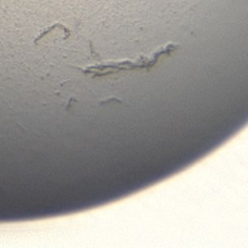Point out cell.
<instances>
[{"mask_svg": "<svg viewBox=\"0 0 248 248\" xmlns=\"http://www.w3.org/2000/svg\"><path fill=\"white\" fill-rule=\"evenodd\" d=\"M178 48V45L173 43H168L157 48L151 53V55H140L135 59H123L117 61H106L102 63H96L89 65L82 69L85 74L96 76H104L111 73H116L124 70H133V69H147L152 68L157 61L165 56L170 55Z\"/></svg>", "mask_w": 248, "mask_h": 248, "instance_id": "obj_1", "label": "cell"}]
</instances>
